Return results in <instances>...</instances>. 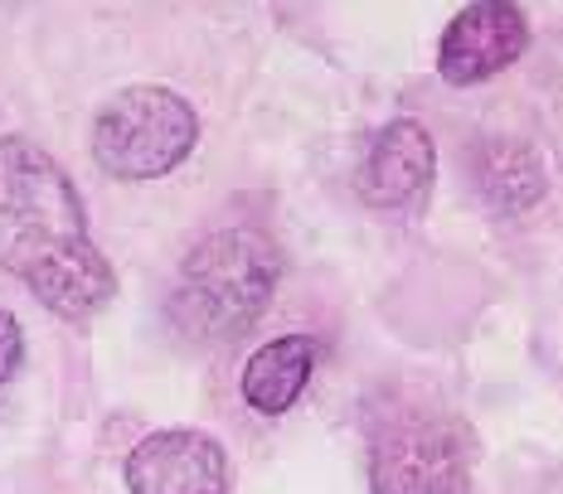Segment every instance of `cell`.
<instances>
[{
  "mask_svg": "<svg viewBox=\"0 0 563 494\" xmlns=\"http://www.w3.org/2000/svg\"><path fill=\"white\" fill-rule=\"evenodd\" d=\"M0 267L64 321L102 311L117 291L74 180L30 136H0Z\"/></svg>",
  "mask_w": 563,
  "mask_h": 494,
  "instance_id": "cell-1",
  "label": "cell"
},
{
  "mask_svg": "<svg viewBox=\"0 0 563 494\" xmlns=\"http://www.w3.org/2000/svg\"><path fill=\"white\" fill-rule=\"evenodd\" d=\"M316 359H321V345H316L311 335L267 339V345L253 349L249 363H243V379H239L243 403L253 412H263V417H282V412L307 393Z\"/></svg>",
  "mask_w": 563,
  "mask_h": 494,
  "instance_id": "cell-8",
  "label": "cell"
},
{
  "mask_svg": "<svg viewBox=\"0 0 563 494\" xmlns=\"http://www.w3.org/2000/svg\"><path fill=\"white\" fill-rule=\"evenodd\" d=\"M525 49H530V20L515 0H472L442 30L438 74L452 88H472L520 64Z\"/></svg>",
  "mask_w": 563,
  "mask_h": 494,
  "instance_id": "cell-5",
  "label": "cell"
},
{
  "mask_svg": "<svg viewBox=\"0 0 563 494\" xmlns=\"http://www.w3.org/2000/svg\"><path fill=\"white\" fill-rule=\"evenodd\" d=\"M282 277V257L267 233L219 228L190 247L170 296V321L190 339L229 345L267 311Z\"/></svg>",
  "mask_w": 563,
  "mask_h": 494,
  "instance_id": "cell-2",
  "label": "cell"
},
{
  "mask_svg": "<svg viewBox=\"0 0 563 494\" xmlns=\"http://www.w3.org/2000/svg\"><path fill=\"white\" fill-rule=\"evenodd\" d=\"M476 437L456 412L398 397L369 422V494H472Z\"/></svg>",
  "mask_w": 563,
  "mask_h": 494,
  "instance_id": "cell-3",
  "label": "cell"
},
{
  "mask_svg": "<svg viewBox=\"0 0 563 494\" xmlns=\"http://www.w3.org/2000/svg\"><path fill=\"white\" fill-rule=\"evenodd\" d=\"M20 355H25V329H20V321L5 311V305H0V388L15 379Z\"/></svg>",
  "mask_w": 563,
  "mask_h": 494,
  "instance_id": "cell-10",
  "label": "cell"
},
{
  "mask_svg": "<svg viewBox=\"0 0 563 494\" xmlns=\"http://www.w3.org/2000/svg\"><path fill=\"white\" fill-rule=\"evenodd\" d=\"M199 141L195 108L170 88L136 82L117 92L92 122V160L112 180H161L190 160Z\"/></svg>",
  "mask_w": 563,
  "mask_h": 494,
  "instance_id": "cell-4",
  "label": "cell"
},
{
  "mask_svg": "<svg viewBox=\"0 0 563 494\" xmlns=\"http://www.w3.org/2000/svg\"><path fill=\"white\" fill-rule=\"evenodd\" d=\"M432 170H438V150H432L428 126L413 116H398L369 141L355 190L369 209H404L428 194Z\"/></svg>",
  "mask_w": 563,
  "mask_h": 494,
  "instance_id": "cell-7",
  "label": "cell"
},
{
  "mask_svg": "<svg viewBox=\"0 0 563 494\" xmlns=\"http://www.w3.org/2000/svg\"><path fill=\"white\" fill-rule=\"evenodd\" d=\"M132 494H229V456L209 431L180 427L136 441L126 456Z\"/></svg>",
  "mask_w": 563,
  "mask_h": 494,
  "instance_id": "cell-6",
  "label": "cell"
},
{
  "mask_svg": "<svg viewBox=\"0 0 563 494\" xmlns=\"http://www.w3.org/2000/svg\"><path fill=\"white\" fill-rule=\"evenodd\" d=\"M476 190L500 214H525L544 194V170H539L534 150L520 141H486L476 156Z\"/></svg>",
  "mask_w": 563,
  "mask_h": 494,
  "instance_id": "cell-9",
  "label": "cell"
}]
</instances>
